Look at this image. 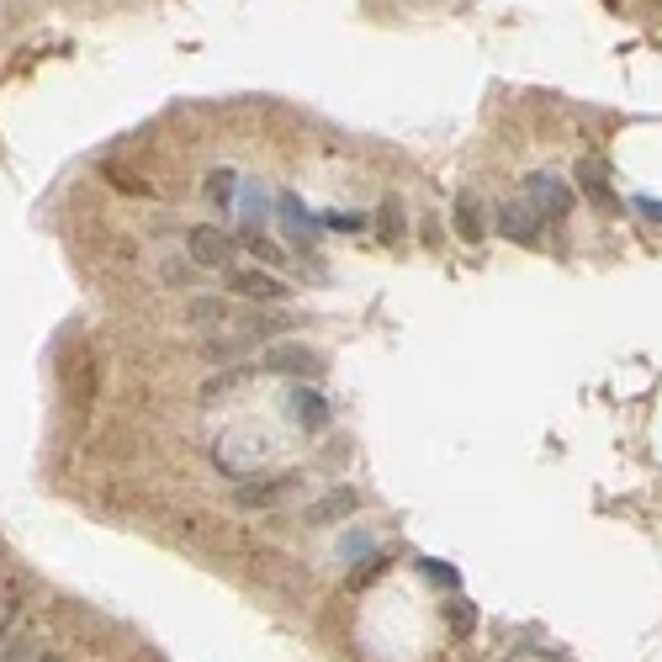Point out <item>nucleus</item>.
Masks as SVG:
<instances>
[{
	"label": "nucleus",
	"mask_w": 662,
	"mask_h": 662,
	"mask_svg": "<svg viewBox=\"0 0 662 662\" xmlns=\"http://www.w3.org/2000/svg\"><path fill=\"white\" fill-rule=\"evenodd\" d=\"M472 626H477V610H472L466 599H456V604H451V630H461V636H466Z\"/></svg>",
	"instance_id": "nucleus-15"
},
{
	"label": "nucleus",
	"mask_w": 662,
	"mask_h": 662,
	"mask_svg": "<svg viewBox=\"0 0 662 662\" xmlns=\"http://www.w3.org/2000/svg\"><path fill=\"white\" fill-rule=\"evenodd\" d=\"M578 191H583L599 212H620V197L610 191V180H604V165H599V159H583V165H578Z\"/></svg>",
	"instance_id": "nucleus-7"
},
{
	"label": "nucleus",
	"mask_w": 662,
	"mask_h": 662,
	"mask_svg": "<svg viewBox=\"0 0 662 662\" xmlns=\"http://www.w3.org/2000/svg\"><path fill=\"white\" fill-rule=\"evenodd\" d=\"M286 488H297V472H281L276 483H260V488H239V504H245V509L249 504H276Z\"/></svg>",
	"instance_id": "nucleus-11"
},
{
	"label": "nucleus",
	"mask_w": 662,
	"mask_h": 662,
	"mask_svg": "<svg viewBox=\"0 0 662 662\" xmlns=\"http://www.w3.org/2000/svg\"><path fill=\"white\" fill-rule=\"evenodd\" d=\"M234 245L245 249V255H255V260H260V265H286V249L276 245V239H265V234H260V228H239V239H234Z\"/></svg>",
	"instance_id": "nucleus-9"
},
{
	"label": "nucleus",
	"mask_w": 662,
	"mask_h": 662,
	"mask_svg": "<svg viewBox=\"0 0 662 662\" xmlns=\"http://www.w3.org/2000/svg\"><path fill=\"white\" fill-rule=\"evenodd\" d=\"M418 572H429L440 589H451V583H456V567H446V561H429V557H424V561H418Z\"/></svg>",
	"instance_id": "nucleus-16"
},
{
	"label": "nucleus",
	"mask_w": 662,
	"mask_h": 662,
	"mask_svg": "<svg viewBox=\"0 0 662 662\" xmlns=\"http://www.w3.org/2000/svg\"><path fill=\"white\" fill-rule=\"evenodd\" d=\"M382 217H387V223H382V234H387V239H398V228H403V223H398V217H403V212H398V202H387Z\"/></svg>",
	"instance_id": "nucleus-17"
},
{
	"label": "nucleus",
	"mask_w": 662,
	"mask_h": 662,
	"mask_svg": "<svg viewBox=\"0 0 662 662\" xmlns=\"http://www.w3.org/2000/svg\"><path fill=\"white\" fill-rule=\"evenodd\" d=\"M286 414L297 418V429H308V435H323V429H329V403H323V392L308 382L286 387Z\"/></svg>",
	"instance_id": "nucleus-3"
},
{
	"label": "nucleus",
	"mask_w": 662,
	"mask_h": 662,
	"mask_svg": "<svg viewBox=\"0 0 662 662\" xmlns=\"http://www.w3.org/2000/svg\"><path fill=\"white\" fill-rule=\"evenodd\" d=\"M265 366L271 371H286V377H323V355H314L308 345H276L271 355H265Z\"/></svg>",
	"instance_id": "nucleus-6"
},
{
	"label": "nucleus",
	"mask_w": 662,
	"mask_h": 662,
	"mask_svg": "<svg viewBox=\"0 0 662 662\" xmlns=\"http://www.w3.org/2000/svg\"><path fill=\"white\" fill-rule=\"evenodd\" d=\"M33 662H59V658H43V652H37V658Z\"/></svg>",
	"instance_id": "nucleus-18"
},
{
	"label": "nucleus",
	"mask_w": 662,
	"mask_h": 662,
	"mask_svg": "<svg viewBox=\"0 0 662 662\" xmlns=\"http://www.w3.org/2000/svg\"><path fill=\"white\" fill-rule=\"evenodd\" d=\"M572 202H578V191L561 180V175L552 170H535V175H524V208L535 212V217H567L572 212Z\"/></svg>",
	"instance_id": "nucleus-1"
},
{
	"label": "nucleus",
	"mask_w": 662,
	"mask_h": 662,
	"mask_svg": "<svg viewBox=\"0 0 662 662\" xmlns=\"http://www.w3.org/2000/svg\"><path fill=\"white\" fill-rule=\"evenodd\" d=\"M456 234H461L466 245L483 239V202H477V197H461V202H456Z\"/></svg>",
	"instance_id": "nucleus-10"
},
{
	"label": "nucleus",
	"mask_w": 662,
	"mask_h": 662,
	"mask_svg": "<svg viewBox=\"0 0 662 662\" xmlns=\"http://www.w3.org/2000/svg\"><path fill=\"white\" fill-rule=\"evenodd\" d=\"M276 208H281V228H286V234H292V239H297V245H303V249H314V239H318V223H314V217H308V208H303L297 197H281Z\"/></svg>",
	"instance_id": "nucleus-8"
},
{
	"label": "nucleus",
	"mask_w": 662,
	"mask_h": 662,
	"mask_svg": "<svg viewBox=\"0 0 662 662\" xmlns=\"http://www.w3.org/2000/svg\"><path fill=\"white\" fill-rule=\"evenodd\" d=\"M228 276V292L234 297H249V303H286V281L281 276H265V271H223Z\"/></svg>",
	"instance_id": "nucleus-4"
},
{
	"label": "nucleus",
	"mask_w": 662,
	"mask_h": 662,
	"mask_svg": "<svg viewBox=\"0 0 662 662\" xmlns=\"http://www.w3.org/2000/svg\"><path fill=\"white\" fill-rule=\"evenodd\" d=\"M350 509H355V493L340 488V493H329L323 504H314V515H308V520H314V524H334V515H350Z\"/></svg>",
	"instance_id": "nucleus-12"
},
{
	"label": "nucleus",
	"mask_w": 662,
	"mask_h": 662,
	"mask_svg": "<svg viewBox=\"0 0 662 662\" xmlns=\"http://www.w3.org/2000/svg\"><path fill=\"white\" fill-rule=\"evenodd\" d=\"M318 223H323V228H334V234H360V228H366V217H360V212H323Z\"/></svg>",
	"instance_id": "nucleus-14"
},
{
	"label": "nucleus",
	"mask_w": 662,
	"mask_h": 662,
	"mask_svg": "<svg viewBox=\"0 0 662 662\" xmlns=\"http://www.w3.org/2000/svg\"><path fill=\"white\" fill-rule=\"evenodd\" d=\"M493 223H498V234L515 239V245H524V249L541 245V217L524 208V202H504V208L493 212Z\"/></svg>",
	"instance_id": "nucleus-5"
},
{
	"label": "nucleus",
	"mask_w": 662,
	"mask_h": 662,
	"mask_svg": "<svg viewBox=\"0 0 662 662\" xmlns=\"http://www.w3.org/2000/svg\"><path fill=\"white\" fill-rule=\"evenodd\" d=\"M234 191H239V175L234 170H212L208 175V197L217 208H234Z\"/></svg>",
	"instance_id": "nucleus-13"
},
{
	"label": "nucleus",
	"mask_w": 662,
	"mask_h": 662,
	"mask_svg": "<svg viewBox=\"0 0 662 662\" xmlns=\"http://www.w3.org/2000/svg\"><path fill=\"white\" fill-rule=\"evenodd\" d=\"M186 249H191V265H202V271H234L239 265V245L223 234V228H191V239H186Z\"/></svg>",
	"instance_id": "nucleus-2"
}]
</instances>
